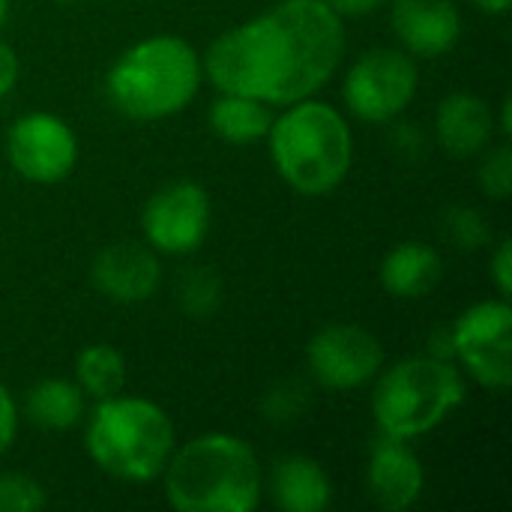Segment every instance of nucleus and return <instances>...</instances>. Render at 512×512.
Instances as JSON below:
<instances>
[{
  "mask_svg": "<svg viewBox=\"0 0 512 512\" xmlns=\"http://www.w3.org/2000/svg\"><path fill=\"white\" fill-rule=\"evenodd\" d=\"M342 57L345 24L324 0H282L216 36L201 69L219 93L291 105L315 96Z\"/></svg>",
  "mask_w": 512,
  "mask_h": 512,
  "instance_id": "nucleus-1",
  "label": "nucleus"
},
{
  "mask_svg": "<svg viewBox=\"0 0 512 512\" xmlns=\"http://www.w3.org/2000/svg\"><path fill=\"white\" fill-rule=\"evenodd\" d=\"M162 477L165 498L177 512H255L264 495L255 450L228 432H207L174 447Z\"/></svg>",
  "mask_w": 512,
  "mask_h": 512,
  "instance_id": "nucleus-2",
  "label": "nucleus"
},
{
  "mask_svg": "<svg viewBox=\"0 0 512 512\" xmlns=\"http://www.w3.org/2000/svg\"><path fill=\"white\" fill-rule=\"evenodd\" d=\"M270 156L279 177L300 195H327L351 171L354 135L348 120L327 102L300 99L273 117Z\"/></svg>",
  "mask_w": 512,
  "mask_h": 512,
  "instance_id": "nucleus-3",
  "label": "nucleus"
},
{
  "mask_svg": "<svg viewBox=\"0 0 512 512\" xmlns=\"http://www.w3.org/2000/svg\"><path fill=\"white\" fill-rule=\"evenodd\" d=\"M201 57L180 36H150L126 48L108 72L111 105L132 120L180 114L201 87Z\"/></svg>",
  "mask_w": 512,
  "mask_h": 512,
  "instance_id": "nucleus-4",
  "label": "nucleus"
},
{
  "mask_svg": "<svg viewBox=\"0 0 512 512\" xmlns=\"http://www.w3.org/2000/svg\"><path fill=\"white\" fill-rule=\"evenodd\" d=\"M87 456L93 465L126 483H150L162 477L177 432L165 408L141 396L102 399L87 423Z\"/></svg>",
  "mask_w": 512,
  "mask_h": 512,
  "instance_id": "nucleus-5",
  "label": "nucleus"
},
{
  "mask_svg": "<svg viewBox=\"0 0 512 512\" xmlns=\"http://www.w3.org/2000/svg\"><path fill=\"white\" fill-rule=\"evenodd\" d=\"M462 402L465 381L447 357H408L378 378L372 414L381 435L411 441L438 429Z\"/></svg>",
  "mask_w": 512,
  "mask_h": 512,
  "instance_id": "nucleus-6",
  "label": "nucleus"
},
{
  "mask_svg": "<svg viewBox=\"0 0 512 512\" xmlns=\"http://www.w3.org/2000/svg\"><path fill=\"white\" fill-rule=\"evenodd\" d=\"M417 87L420 69L408 51L375 48L348 69L342 96L348 111L363 123H390L414 102Z\"/></svg>",
  "mask_w": 512,
  "mask_h": 512,
  "instance_id": "nucleus-7",
  "label": "nucleus"
},
{
  "mask_svg": "<svg viewBox=\"0 0 512 512\" xmlns=\"http://www.w3.org/2000/svg\"><path fill=\"white\" fill-rule=\"evenodd\" d=\"M450 345L465 372L486 390L512 384V309L507 297L474 303L450 330Z\"/></svg>",
  "mask_w": 512,
  "mask_h": 512,
  "instance_id": "nucleus-8",
  "label": "nucleus"
},
{
  "mask_svg": "<svg viewBox=\"0 0 512 512\" xmlns=\"http://www.w3.org/2000/svg\"><path fill=\"white\" fill-rule=\"evenodd\" d=\"M6 156L24 180L51 186L72 174L78 162V138L57 114L33 111L12 123L6 135Z\"/></svg>",
  "mask_w": 512,
  "mask_h": 512,
  "instance_id": "nucleus-9",
  "label": "nucleus"
},
{
  "mask_svg": "<svg viewBox=\"0 0 512 512\" xmlns=\"http://www.w3.org/2000/svg\"><path fill=\"white\" fill-rule=\"evenodd\" d=\"M306 363L324 390H357L384 366V348L375 333L357 324H330L309 339Z\"/></svg>",
  "mask_w": 512,
  "mask_h": 512,
  "instance_id": "nucleus-10",
  "label": "nucleus"
},
{
  "mask_svg": "<svg viewBox=\"0 0 512 512\" xmlns=\"http://www.w3.org/2000/svg\"><path fill=\"white\" fill-rule=\"evenodd\" d=\"M141 228L150 249L162 255H189L210 231V198L198 183L174 180L150 195Z\"/></svg>",
  "mask_w": 512,
  "mask_h": 512,
  "instance_id": "nucleus-11",
  "label": "nucleus"
},
{
  "mask_svg": "<svg viewBox=\"0 0 512 512\" xmlns=\"http://www.w3.org/2000/svg\"><path fill=\"white\" fill-rule=\"evenodd\" d=\"M426 486V471L417 453L402 438L381 435L375 441L369 468H366V489L378 510L405 512L411 510Z\"/></svg>",
  "mask_w": 512,
  "mask_h": 512,
  "instance_id": "nucleus-12",
  "label": "nucleus"
},
{
  "mask_svg": "<svg viewBox=\"0 0 512 512\" xmlns=\"http://www.w3.org/2000/svg\"><path fill=\"white\" fill-rule=\"evenodd\" d=\"M90 276L102 297L135 306L156 294L162 282V264L144 243H114L96 255Z\"/></svg>",
  "mask_w": 512,
  "mask_h": 512,
  "instance_id": "nucleus-13",
  "label": "nucleus"
},
{
  "mask_svg": "<svg viewBox=\"0 0 512 512\" xmlns=\"http://www.w3.org/2000/svg\"><path fill=\"white\" fill-rule=\"evenodd\" d=\"M390 21L411 57H441L462 36V15L453 0H393Z\"/></svg>",
  "mask_w": 512,
  "mask_h": 512,
  "instance_id": "nucleus-14",
  "label": "nucleus"
},
{
  "mask_svg": "<svg viewBox=\"0 0 512 512\" xmlns=\"http://www.w3.org/2000/svg\"><path fill=\"white\" fill-rule=\"evenodd\" d=\"M435 132L441 147L456 156H477L486 147H492V132H495V117L486 99L474 93H450L435 114Z\"/></svg>",
  "mask_w": 512,
  "mask_h": 512,
  "instance_id": "nucleus-15",
  "label": "nucleus"
},
{
  "mask_svg": "<svg viewBox=\"0 0 512 512\" xmlns=\"http://www.w3.org/2000/svg\"><path fill=\"white\" fill-rule=\"evenodd\" d=\"M444 279V261L429 243H399L381 261V285L399 300H420L432 294Z\"/></svg>",
  "mask_w": 512,
  "mask_h": 512,
  "instance_id": "nucleus-16",
  "label": "nucleus"
},
{
  "mask_svg": "<svg viewBox=\"0 0 512 512\" xmlns=\"http://www.w3.org/2000/svg\"><path fill=\"white\" fill-rule=\"evenodd\" d=\"M270 495L285 512H324L333 501V483L315 459L282 456L270 474Z\"/></svg>",
  "mask_w": 512,
  "mask_h": 512,
  "instance_id": "nucleus-17",
  "label": "nucleus"
},
{
  "mask_svg": "<svg viewBox=\"0 0 512 512\" xmlns=\"http://www.w3.org/2000/svg\"><path fill=\"white\" fill-rule=\"evenodd\" d=\"M273 111L267 102L240 93H222L210 105V129L228 144H255L267 138Z\"/></svg>",
  "mask_w": 512,
  "mask_h": 512,
  "instance_id": "nucleus-18",
  "label": "nucleus"
},
{
  "mask_svg": "<svg viewBox=\"0 0 512 512\" xmlns=\"http://www.w3.org/2000/svg\"><path fill=\"white\" fill-rule=\"evenodd\" d=\"M24 414L48 432H66L81 423L84 417V390L75 381L66 378H48L39 381L27 399H24Z\"/></svg>",
  "mask_w": 512,
  "mask_h": 512,
  "instance_id": "nucleus-19",
  "label": "nucleus"
},
{
  "mask_svg": "<svg viewBox=\"0 0 512 512\" xmlns=\"http://www.w3.org/2000/svg\"><path fill=\"white\" fill-rule=\"evenodd\" d=\"M75 384L84 390V396L102 402L126 387V360L114 345H87L75 360Z\"/></svg>",
  "mask_w": 512,
  "mask_h": 512,
  "instance_id": "nucleus-20",
  "label": "nucleus"
},
{
  "mask_svg": "<svg viewBox=\"0 0 512 512\" xmlns=\"http://www.w3.org/2000/svg\"><path fill=\"white\" fill-rule=\"evenodd\" d=\"M174 300L192 318H207L222 303V279L210 267H189L174 285Z\"/></svg>",
  "mask_w": 512,
  "mask_h": 512,
  "instance_id": "nucleus-21",
  "label": "nucleus"
},
{
  "mask_svg": "<svg viewBox=\"0 0 512 512\" xmlns=\"http://www.w3.org/2000/svg\"><path fill=\"white\" fill-rule=\"evenodd\" d=\"M441 228H444V237L456 249H465V252L483 249L492 240L489 222L474 207H450L441 219Z\"/></svg>",
  "mask_w": 512,
  "mask_h": 512,
  "instance_id": "nucleus-22",
  "label": "nucleus"
},
{
  "mask_svg": "<svg viewBox=\"0 0 512 512\" xmlns=\"http://www.w3.org/2000/svg\"><path fill=\"white\" fill-rule=\"evenodd\" d=\"M45 504V489L33 477L0 474V512H39Z\"/></svg>",
  "mask_w": 512,
  "mask_h": 512,
  "instance_id": "nucleus-23",
  "label": "nucleus"
},
{
  "mask_svg": "<svg viewBox=\"0 0 512 512\" xmlns=\"http://www.w3.org/2000/svg\"><path fill=\"white\" fill-rule=\"evenodd\" d=\"M483 162H480V189L495 198V201H507L512 192V150L510 144L501 147H486L483 150Z\"/></svg>",
  "mask_w": 512,
  "mask_h": 512,
  "instance_id": "nucleus-24",
  "label": "nucleus"
},
{
  "mask_svg": "<svg viewBox=\"0 0 512 512\" xmlns=\"http://www.w3.org/2000/svg\"><path fill=\"white\" fill-rule=\"evenodd\" d=\"M303 405H306V390L300 384H285V387L270 390V396L264 402V414L270 423H282V420L300 417Z\"/></svg>",
  "mask_w": 512,
  "mask_h": 512,
  "instance_id": "nucleus-25",
  "label": "nucleus"
},
{
  "mask_svg": "<svg viewBox=\"0 0 512 512\" xmlns=\"http://www.w3.org/2000/svg\"><path fill=\"white\" fill-rule=\"evenodd\" d=\"M489 270H492V282H495V288H498V297H507V300H510V294H512V243L510 240H504V243L495 249V255H492V261H489Z\"/></svg>",
  "mask_w": 512,
  "mask_h": 512,
  "instance_id": "nucleus-26",
  "label": "nucleus"
},
{
  "mask_svg": "<svg viewBox=\"0 0 512 512\" xmlns=\"http://www.w3.org/2000/svg\"><path fill=\"white\" fill-rule=\"evenodd\" d=\"M18 435V405L9 396V390L0 384V456L15 444Z\"/></svg>",
  "mask_w": 512,
  "mask_h": 512,
  "instance_id": "nucleus-27",
  "label": "nucleus"
},
{
  "mask_svg": "<svg viewBox=\"0 0 512 512\" xmlns=\"http://www.w3.org/2000/svg\"><path fill=\"white\" fill-rule=\"evenodd\" d=\"M339 18H360V15H369L375 9H381L387 0H324Z\"/></svg>",
  "mask_w": 512,
  "mask_h": 512,
  "instance_id": "nucleus-28",
  "label": "nucleus"
},
{
  "mask_svg": "<svg viewBox=\"0 0 512 512\" xmlns=\"http://www.w3.org/2000/svg\"><path fill=\"white\" fill-rule=\"evenodd\" d=\"M15 81H18V57L6 42H0V96L12 93Z\"/></svg>",
  "mask_w": 512,
  "mask_h": 512,
  "instance_id": "nucleus-29",
  "label": "nucleus"
},
{
  "mask_svg": "<svg viewBox=\"0 0 512 512\" xmlns=\"http://www.w3.org/2000/svg\"><path fill=\"white\" fill-rule=\"evenodd\" d=\"M483 12H489V15H501V12H507L510 9V0H474Z\"/></svg>",
  "mask_w": 512,
  "mask_h": 512,
  "instance_id": "nucleus-30",
  "label": "nucleus"
},
{
  "mask_svg": "<svg viewBox=\"0 0 512 512\" xmlns=\"http://www.w3.org/2000/svg\"><path fill=\"white\" fill-rule=\"evenodd\" d=\"M510 111H512V99H510V96H507V99H504V105H501V126H498V129H501L504 135H510V132H512Z\"/></svg>",
  "mask_w": 512,
  "mask_h": 512,
  "instance_id": "nucleus-31",
  "label": "nucleus"
},
{
  "mask_svg": "<svg viewBox=\"0 0 512 512\" xmlns=\"http://www.w3.org/2000/svg\"><path fill=\"white\" fill-rule=\"evenodd\" d=\"M6 18H9V0H0V30L6 24Z\"/></svg>",
  "mask_w": 512,
  "mask_h": 512,
  "instance_id": "nucleus-32",
  "label": "nucleus"
},
{
  "mask_svg": "<svg viewBox=\"0 0 512 512\" xmlns=\"http://www.w3.org/2000/svg\"><path fill=\"white\" fill-rule=\"evenodd\" d=\"M57 3H75V0H57Z\"/></svg>",
  "mask_w": 512,
  "mask_h": 512,
  "instance_id": "nucleus-33",
  "label": "nucleus"
}]
</instances>
